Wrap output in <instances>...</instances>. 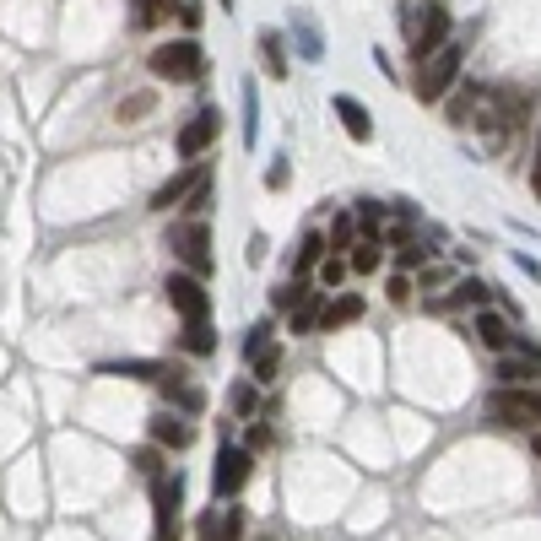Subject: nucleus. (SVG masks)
<instances>
[{
  "label": "nucleus",
  "mask_w": 541,
  "mask_h": 541,
  "mask_svg": "<svg viewBox=\"0 0 541 541\" xmlns=\"http://www.w3.org/2000/svg\"><path fill=\"white\" fill-rule=\"evenodd\" d=\"M147 71L163 82H201L206 76V49L195 38H174V44H157L147 55Z\"/></svg>",
  "instance_id": "2"
},
{
  "label": "nucleus",
  "mask_w": 541,
  "mask_h": 541,
  "mask_svg": "<svg viewBox=\"0 0 541 541\" xmlns=\"http://www.w3.org/2000/svg\"><path fill=\"white\" fill-rule=\"evenodd\" d=\"M460 60H466V49H460V44H444L439 55H428V60H422V65H417V82H412V87H417V98H422V103H439L444 92L455 87Z\"/></svg>",
  "instance_id": "3"
},
{
  "label": "nucleus",
  "mask_w": 541,
  "mask_h": 541,
  "mask_svg": "<svg viewBox=\"0 0 541 541\" xmlns=\"http://www.w3.org/2000/svg\"><path fill=\"white\" fill-rule=\"evenodd\" d=\"M168 249L179 255V266L190 271V276H206L217 271V260H211V228H206V217H184L168 228Z\"/></svg>",
  "instance_id": "1"
},
{
  "label": "nucleus",
  "mask_w": 541,
  "mask_h": 541,
  "mask_svg": "<svg viewBox=\"0 0 541 541\" xmlns=\"http://www.w3.org/2000/svg\"><path fill=\"white\" fill-rule=\"evenodd\" d=\"M147 109H152V92H136V98L120 103V120H136V114H147Z\"/></svg>",
  "instance_id": "40"
},
{
  "label": "nucleus",
  "mask_w": 541,
  "mask_h": 541,
  "mask_svg": "<svg viewBox=\"0 0 541 541\" xmlns=\"http://www.w3.org/2000/svg\"><path fill=\"white\" fill-rule=\"evenodd\" d=\"M239 536H244V509L228 504V509H222V520H217V531H211V541H239Z\"/></svg>",
  "instance_id": "29"
},
{
  "label": "nucleus",
  "mask_w": 541,
  "mask_h": 541,
  "mask_svg": "<svg viewBox=\"0 0 541 541\" xmlns=\"http://www.w3.org/2000/svg\"><path fill=\"white\" fill-rule=\"evenodd\" d=\"M320 309H325V303H320V293H314V287H303V298L293 303V309H287V314H293V336L314 331V325H320Z\"/></svg>",
  "instance_id": "21"
},
{
  "label": "nucleus",
  "mask_w": 541,
  "mask_h": 541,
  "mask_svg": "<svg viewBox=\"0 0 541 541\" xmlns=\"http://www.w3.org/2000/svg\"><path fill=\"white\" fill-rule=\"evenodd\" d=\"M487 298H493V287L477 282V276H466V282L455 287V298H450V303H487Z\"/></svg>",
  "instance_id": "32"
},
{
  "label": "nucleus",
  "mask_w": 541,
  "mask_h": 541,
  "mask_svg": "<svg viewBox=\"0 0 541 541\" xmlns=\"http://www.w3.org/2000/svg\"><path fill=\"white\" fill-rule=\"evenodd\" d=\"M320 260H325V233H303V244H298V255H293V282H303Z\"/></svg>",
  "instance_id": "19"
},
{
  "label": "nucleus",
  "mask_w": 541,
  "mask_h": 541,
  "mask_svg": "<svg viewBox=\"0 0 541 541\" xmlns=\"http://www.w3.org/2000/svg\"><path fill=\"white\" fill-rule=\"evenodd\" d=\"M352 239H358V222H352L347 211H341L331 228H325V255H341V249H352Z\"/></svg>",
  "instance_id": "23"
},
{
  "label": "nucleus",
  "mask_w": 541,
  "mask_h": 541,
  "mask_svg": "<svg viewBox=\"0 0 541 541\" xmlns=\"http://www.w3.org/2000/svg\"><path fill=\"white\" fill-rule=\"evenodd\" d=\"M336 120H341V130H347L352 141H374V120H368V109L358 98H352V92H336Z\"/></svg>",
  "instance_id": "12"
},
{
  "label": "nucleus",
  "mask_w": 541,
  "mask_h": 541,
  "mask_svg": "<svg viewBox=\"0 0 541 541\" xmlns=\"http://www.w3.org/2000/svg\"><path fill=\"white\" fill-rule=\"evenodd\" d=\"M217 6H222V11H233V6H239V0H217Z\"/></svg>",
  "instance_id": "43"
},
{
  "label": "nucleus",
  "mask_w": 541,
  "mask_h": 541,
  "mask_svg": "<svg viewBox=\"0 0 541 541\" xmlns=\"http://www.w3.org/2000/svg\"><path fill=\"white\" fill-rule=\"evenodd\" d=\"M98 374H120V379H141V385H174V379H184L174 363H152V358H120V363H98Z\"/></svg>",
  "instance_id": "10"
},
{
  "label": "nucleus",
  "mask_w": 541,
  "mask_h": 541,
  "mask_svg": "<svg viewBox=\"0 0 541 541\" xmlns=\"http://www.w3.org/2000/svg\"><path fill=\"white\" fill-rule=\"evenodd\" d=\"M249 477H255V455H249L244 444H222V450H217V471H211V493L233 504V498L249 487Z\"/></svg>",
  "instance_id": "4"
},
{
  "label": "nucleus",
  "mask_w": 541,
  "mask_h": 541,
  "mask_svg": "<svg viewBox=\"0 0 541 541\" xmlns=\"http://www.w3.org/2000/svg\"><path fill=\"white\" fill-rule=\"evenodd\" d=\"M179 504H184V477H152V520L157 541H179Z\"/></svg>",
  "instance_id": "7"
},
{
  "label": "nucleus",
  "mask_w": 541,
  "mask_h": 541,
  "mask_svg": "<svg viewBox=\"0 0 541 541\" xmlns=\"http://www.w3.org/2000/svg\"><path fill=\"white\" fill-rule=\"evenodd\" d=\"M228 412L239 417V422H249V417L260 412V385H255V379H239V385L228 390Z\"/></svg>",
  "instance_id": "20"
},
{
  "label": "nucleus",
  "mask_w": 541,
  "mask_h": 541,
  "mask_svg": "<svg viewBox=\"0 0 541 541\" xmlns=\"http://www.w3.org/2000/svg\"><path fill=\"white\" fill-rule=\"evenodd\" d=\"M163 298H168V309H174L184 325H190V320H211V293H206L201 276L174 271V276L163 282Z\"/></svg>",
  "instance_id": "5"
},
{
  "label": "nucleus",
  "mask_w": 541,
  "mask_h": 541,
  "mask_svg": "<svg viewBox=\"0 0 541 541\" xmlns=\"http://www.w3.org/2000/svg\"><path fill=\"white\" fill-rule=\"evenodd\" d=\"M206 206H211V168L195 179V190L184 195V217H206Z\"/></svg>",
  "instance_id": "28"
},
{
  "label": "nucleus",
  "mask_w": 541,
  "mask_h": 541,
  "mask_svg": "<svg viewBox=\"0 0 541 541\" xmlns=\"http://www.w3.org/2000/svg\"><path fill=\"white\" fill-rule=\"evenodd\" d=\"M271 336H276V325H271V320H255V325H249V331H244V358L255 363V358H260V352H266V347H276Z\"/></svg>",
  "instance_id": "26"
},
{
  "label": "nucleus",
  "mask_w": 541,
  "mask_h": 541,
  "mask_svg": "<svg viewBox=\"0 0 541 541\" xmlns=\"http://www.w3.org/2000/svg\"><path fill=\"white\" fill-rule=\"evenodd\" d=\"M352 320H363V298L358 293H341V298H331L320 309V331H341V325H352Z\"/></svg>",
  "instance_id": "14"
},
{
  "label": "nucleus",
  "mask_w": 541,
  "mask_h": 541,
  "mask_svg": "<svg viewBox=\"0 0 541 541\" xmlns=\"http://www.w3.org/2000/svg\"><path fill=\"white\" fill-rule=\"evenodd\" d=\"M163 395L179 406L184 417H201V412H206V395L195 390V385H184V379H174V385H163Z\"/></svg>",
  "instance_id": "22"
},
{
  "label": "nucleus",
  "mask_w": 541,
  "mask_h": 541,
  "mask_svg": "<svg viewBox=\"0 0 541 541\" xmlns=\"http://www.w3.org/2000/svg\"><path fill=\"white\" fill-rule=\"evenodd\" d=\"M477 336H482V347H493V352H509V320L504 314H493V309H482L477 314Z\"/></svg>",
  "instance_id": "18"
},
{
  "label": "nucleus",
  "mask_w": 541,
  "mask_h": 541,
  "mask_svg": "<svg viewBox=\"0 0 541 541\" xmlns=\"http://www.w3.org/2000/svg\"><path fill=\"white\" fill-rule=\"evenodd\" d=\"M385 293H390V303H412V276H390V282H385Z\"/></svg>",
  "instance_id": "37"
},
{
  "label": "nucleus",
  "mask_w": 541,
  "mask_h": 541,
  "mask_svg": "<svg viewBox=\"0 0 541 541\" xmlns=\"http://www.w3.org/2000/svg\"><path fill=\"white\" fill-rule=\"evenodd\" d=\"M211 531H217V509H206L201 520H195V536H201V541H211Z\"/></svg>",
  "instance_id": "41"
},
{
  "label": "nucleus",
  "mask_w": 541,
  "mask_h": 541,
  "mask_svg": "<svg viewBox=\"0 0 541 541\" xmlns=\"http://www.w3.org/2000/svg\"><path fill=\"white\" fill-rule=\"evenodd\" d=\"M244 141L249 147L260 141V87H255V76L244 82Z\"/></svg>",
  "instance_id": "24"
},
{
  "label": "nucleus",
  "mask_w": 541,
  "mask_h": 541,
  "mask_svg": "<svg viewBox=\"0 0 541 541\" xmlns=\"http://www.w3.org/2000/svg\"><path fill=\"white\" fill-rule=\"evenodd\" d=\"M428 255H433V249H422V244H401V255H395V260H401V271H417V266H428Z\"/></svg>",
  "instance_id": "36"
},
{
  "label": "nucleus",
  "mask_w": 541,
  "mask_h": 541,
  "mask_svg": "<svg viewBox=\"0 0 541 541\" xmlns=\"http://www.w3.org/2000/svg\"><path fill=\"white\" fill-rule=\"evenodd\" d=\"M260 55H266V71L271 76H287V49H282V33H276V28L260 33Z\"/></svg>",
  "instance_id": "25"
},
{
  "label": "nucleus",
  "mask_w": 541,
  "mask_h": 541,
  "mask_svg": "<svg viewBox=\"0 0 541 541\" xmlns=\"http://www.w3.org/2000/svg\"><path fill=\"white\" fill-rule=\"evenodd\" d=\"M217 136H222V114L206 103V109H201L190 125L179 130V141H174V147H179V157H184V163H195V157H201L206 147H217Z\"/></svg>",
  "instance_id": "8"
},
{
  "label": "nucleus",
  "mask_w": 541,
  "mask_h": 541,
  "mask_svg": "<svg viewBox=\"0 0 541 541\" xmlns=\"http://www.w3.org/2000/svg\"><path fill=\"white\" fill-rule=\"evenodd\" d=\"M174 6H179V0H141V6H136V22H141V28H152V22L163 17V11H174Z\"/></svg>",
  "instance_id": "35"
},
{
  "label": "nucleus",
  "mask_w": 541,
  "mask_h": 541,
  "mask_svg": "<svg viewBox=\"0 0 541 541\" xmlns=\"http://www.w3.org/2000/svg\"><path fill=\"white\" fill-rule=\"evenodd\" d=\"M293 38H298V55H303V60H320V55H325L320 22H314L309 11H293Z\"/></svg>",
  "instance_id": "16"
},
{
  "label": "nucleus",
  "mask_w": 541,
  "mask_h": 541,
  "mask_svg": "<svg viewBox=\"0 0 541 541\" xmlns=\"http://www.w3.org/2000/svg\"><path fill=\"white\" fill-rule=\"evenodd\" d=\"M444 44H450V6H444V0H428L422 17H417V33H412V65L439 55Z\"/></svg>",
  "instance_id": "6"
},
{
  "label": "nucleus",
  "mask_w": 541,
  "mask_h": 541,
  "mask_svg": "<svg viewBox=\"0 0 541 541\" xmlns=\"http://www.w3.org/2000/svg\"><path fill=\"white\" fill-rule=\"evenodd\" d=\"M287 163H293L287 152H276V157H271V168H266V184H271V190H282V184H287Z\"/></svg>",
  "instance_id": "38"
},
{
  "label": "nucleus",
  "mask_w": 541,
  "mask_h": 541,
  "mask_svg": "<svg viewBox=\"0 0 541 541\" xmlns=\"http://www.w3.org/2000/svg\"><path fill=\"white\" fill-rule=\"evenodd\" d=\"M320 282H325V287H341V282H347V260H341V255H325V260H320Z\"/></svg>",
  "instance_id": "34"
},
{
  "label": "nucleus",
  "mask_w": 541,
  "mask_h": 541,
  "mask_svg": "<svg viewBox=\"0 0 541 541\" xmlns=\"http://www.w3.org/2000/svg\"><path fill=\"white\" fill-rule=\"evenodd\" d=\"M487 412L509 417L514 428H531V422H541V395L536 390H493L487 395Z\"/></svg>",
  "instance_id": "9"
},
{
  "label": "nucleus",
  "mask_w": 541,
  "mask_h": 541,
  "mask_svg": "<svg viewBox=\"0 0 541 541\" xmlns=\"http://www.w3.org/2000/svg\"><path fill=\"white\" fill-rule=\"evenodd\" d=\"M298 298H303V282H282V287L271 293V303H276V309H293Z\"/></svg>",
  "instance_id": "39"
},
{
  "label": "nucleus",
  "mask_w": 541,
  "mask_h": 541,
  "mask_svg": "<svg viewBox=\"0 0 541 541\" xmlns=\"http://www.w3.org/2000/svg\"><path fill=\"white\" fill-rule=\"evenodd\" d=\"M276 374H282V347H266L255 358V385H271Z\"/></svg>",
  "instance_id": "30"
},
{
  "label": "nucleus",
  "mask_w": 541,
  "mask_h": 541,
  "mask_svg": "<svg viewBox=\"0 0 541 541\" xmlns=\"http://www.w3.org/2000/svg\"><path fill=\"white\" fill-rule=\"evenodd\" d=\"M130 466H136V471H147V477H163V450H157V444H147V450H136V455H130Z\"/></svg>",
  "instance_id": "33"
},
{
  "label": "nucleus",
  "mask_w": 541,
  "mask_h": 541,
  "mask_svg": "<svg viewBox=\"0 0 541 541\" xmlns=\"http://www.w3.org/2000/svg\"><path fill=\"white\" fill-rule=\"evenodd\" d=\"M179 347L190 352V358H211V352H217V331H211V320H190V325H184Z\"/></svg>",
  "instance_id": "17"
},
{
  "label": "nucleus",
  "mask_w": 541,
  "mask_h": 541,
  "mask_svg": "<svg viewBox=\"0 0 541 541\" xmlns=\"http://www.w3.org/2000/svg\"><path fill=\"white\" fill-rule=\"evenodd\" d=\"M385 217H390V206H379V201H363V206H358V217H352V222H358L363 233H379V228H385Z\"/></svg>",
  "instance_id": "31"
},
{
  "label": "nucleus",
  "mask_w": 541,
  "mask_h": 541,
  "mask_svg": "<svg viewBox=\"0 0 541 541\" xmlns=\"http://www.w3.org/2000/svg\"><path fill=\"white\" fill-rule=\"evenodd\" d=\"M498 379H504L498 390H531L536 379H541V363H525V358H509V352H504V363H498Z\"/></svg>",
  "instance_id": "15"
},
{
  "label": "nucleus",
  "mask_w": 541,
  "mask_h": 541,
  "mask_svg": "<svg viewBox=\"0 0 541 541\" xmlns=\"http://www.w3.org/2000/svg\"><path fill=\"white\" fill-rule=\"evenodd\" d=\"M531 190H536V201H541V136H536V163H531Z\"/></svg>",
  "instance_id": "42"
},
{
  "label": "nucleus",
  "mask_w": 541,
  "mask_h": 541,
  "mask_svg": "<svg viewBox=\"0 0 541 541\" xmlns=\"http://www.w3.org/2000/svg\"><path fill=\"white\" fill-rule=\"evenodd\" d=\"M347 271H358V276H374V271H379V244H374V239L352 244V260H347Z\"/></svg>",
  "instance_id": "27"
},
{
  "label": "nucleus",
  "mask_w": 541,
  "mask_h": 541,
  "mask_svg": "<svg viewBox=\"0 0 541 541\" xmlns=\"http://www.w3.org/2000/svg\"><path fill=\"white\" fill-rule=\"evenodd\" d=\"M147 439L157 444V450H190L195 444V428L184 417H174V412H157L152 422H147Z\"/></svg>",
  "instance_id": "11"
},
{
  "label": "nucleus",
  "mask_w": 541,
  "mask_h": 541,
  "mask_svg": "<svg viewBox=\"0 0 541 541\" xmlns=\"http://www.w3.org/2000/svg\"><path fill=\"white\" fill-rule=\"evenodd\" d=\"M201 174H206V168H201V163H190V168H179V174H174V179H168V184H163V190H157V195H152V211H168V206H184V195H190V190H195V179H201Z\"/></svg>",
  "instance_id": "13"
}]
</instances>
